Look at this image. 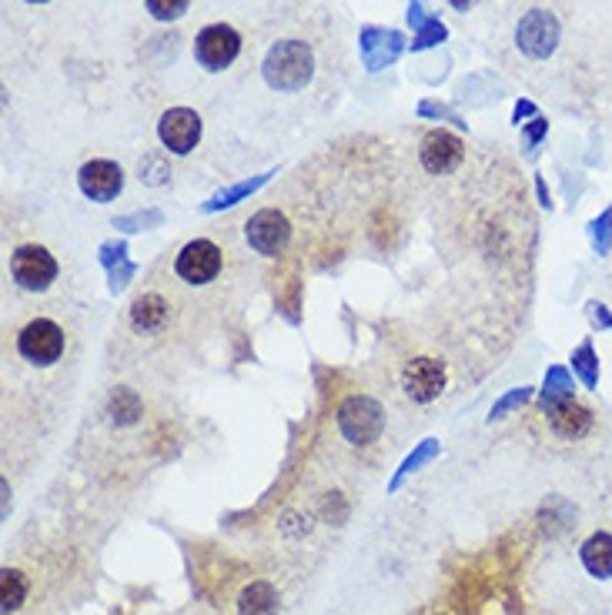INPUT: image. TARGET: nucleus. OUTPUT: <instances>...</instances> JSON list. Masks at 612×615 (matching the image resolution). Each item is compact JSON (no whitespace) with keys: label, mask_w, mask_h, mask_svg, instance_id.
I'll return each mask as SVG.
<instances>
[{"label":"nucleus","mask_w":612,"mask_h":615,"mask_svg":"<svg viewBox=\"0 0 612 615\" xmlns=\"http://www.w3.org/2000/svg\"><path fill=\"white\" fill-rule=\"evenodd\" d=\"M125 251H128V248H125V241H118V245L110 241V245H104V248H101V261H104L107 268H115V261H125Z\"/></svg>","instance_id":"nucleus-30"},{"label":"nucleus","mask_w":612,"mask_h":615,"mask_svg":"<svg viewBox=\"0 0 612 615\" xmlns=\"http://www.w3.org/2000/svg\"><path fill=\"white\" fill-rule=\"evenodd\" d=\"M362 50H365V64L372 71H381L385 64H392L402 50V34L399 31H378V27H368L362 34Z\"/></svg>","instance_id":"nucleus-14"},{"label":"nucleus","mask_w":612,"mask_h":615,"mask_svg":"<svg viewBox=\"0 0 612 615\" xmlns=\"http://www.w3.org/2000/svg\"><path fill=\"white\" fill-rule=\"evenodd\" d=\"M264 81L274 87V91H302L308 81H311V71H315V54L305 40H278L268 58H264Z\"/></svg>","instance_id":"nucleus-1"},{"label":"nucleus","mask_w":612,"mask_h":615,"mask_svg":"<svg viewBox=\"0 0 612 615\" xmlns=\"http://www.w3.org/2000/svg\"><path fill=\"white\" fill-rule=\"evenodd\" d=\"M462 157H466L462 138L442 131V128L428 131L422 138V144H419V161H422V167L428 175H452L456 167L462 164Z\"/></svg>","instance_id":"nucleus-10"},{"label":"nucleus","mask_w":612,"mask_h":615,"mask_svg":"<svg viewBox=\"0 0 612 615\" xmlns=\"http://www.w3.org/2000/svg\"><path fill=\"white\" fill-rule=\"evenodd\" d=\"M175 271L181 282L188 285H208L217 277L221 271V248L208 238H198V241H188L175 261Z\"/></svg>","instance_id":"nucleus-11"},{"label":"nucleus","mask_w":612,"mask_h":615,"mask_svg":"<svg viewBox=\"0 0 612 615\" xmlns=\"http://www.w3.org/2000/svg\"><path fill=\"white\" fill-rule=\"evenodd\" d=\"M11 274L24 292H47L58 277V261L40 245H21L11 255Z\"/></svg>","instance_id":"nucleus-4"},{"label":"nucleus","mask_w":612,"mask_h":615,"mask_svg":"<svg viewBox=\"0 0 612 615\" xmlns=\"http://www.w3.org/2000/svg\"><path fill=\"white\" fill-rule=\"evenodd\" d=\"M157 138L172 154H191L201 141V118L191 107H172L157 121Z\"/></svg>","instance_id":"nucleus-9"},{"label":"nucleus","mask_w":612,"mask_h":615,"mask_svg":"<svg viewBox=\"0 0 612 615\" xmlns=\"http://www.w3.org/2000/svg\"><path fill=\"white\" fill-rule=\"evenodd\" d=\"M445 381H449V368L445 362L432 358V355H422V358H412L405 368H402V388L405 395L419 405H428L435 402L442 391H445Z\"/></svg>","instance_id":"nucleus-6"},{"label":"nucleus","mask_w":612,"mask_h":615,"mask_svg":"<svg viewBox=\"0 0 612 615\" xmlns=\"http://www.w3.org/2000/svg\"><path fill=\"white\" fill-rule=\"evenodd\" d=\"M242 615H274L278 612V592L268 582H251L238 595Z\"/></svg>","instance_id":"nucleus-18"},{"label":"nucleus","mask_w":612,"mask_h":615,"mask_svg":"<svg viewBox=\"0 0 612 615\" xmlns=\"http://www.w3.org/2000/svg\"><path fill=\"white\" fill-rule=\"evenodd\" d=\"M545 131H549V121H545V118H536V121L526 128V144H536Z\"/></svg>","instance_id":"nucleus-33"},{"label":"nucleus","mask_w":612,"mask_h":615,"mask_svg":"<svg viewBox=\"0 0 612 615\" xmlns=\"http://www.w3.org/2000/svg\"><path fill=\"white\" fill-rule=\"evenodd\" d=\"M449 4H452L456 11H472V8L479 4V0H449Z\"/></svg>","instance_id":"nucleus-36"},{"label":"nucleus","mask_w":612,"mask_h":615,"mask_svg":"<svg viewBox=\"0 0 612 615\" xmlns=\"http://www.w3.org/2000/svg\"><path fill=\"white\" fill-rule=\"evenodd\" d=\"M545 415H549V428L563 441H579L592 431V412L586 405H579L576 399L555 405V409H545Z\"/></svg>","instance_id":"nucleus-13"},{"label":"nucleus","mask_w":612,"mask_h":615,"mask_svg":"<svg viewBox=\"0 0 612 615\" xmlns=\"http://www.w3.org/2000/svg\"><path fill=\"white\" fill-rule=\"evenodd\" d=\"M78 188L84 198L97 201V204H107V201H115L125 188V172H121V164L115 161H87L81 172H78Z\"/></svg>","instance_id":"nucleus-12"},{"label":"nucleus","mask_w":612,"mask_h":615,"mask_svg":"<svg viewBox=\"0 0 612 615\" xmlns=\"http://www.w3.org/2000/svg\"><path fill=\"white\" fill-rule=\"evenodd\" d=\"M242 54V34L228 24H211L195 40V58L204 71H225Z\"/></svg>","instance_id":"nucleus-5"},{"label":"nucleus","mask_w":612,"mask_h":615,"mask_svg":"<svg viewBox=\"0 0 612 615\" xmlns=\"http://www.w3.org/2000/svg\"><path fill=\"white\" fill-rule=\"evenodd\" d=\"M582 566L589 576L596 579H612V535L609 532H596L582 542Z\"/></svg>","instance_id":"nucleus-16"},{"label":"nucleus","mask_w":612,"mask_h":615,"mask_svg":"<svg viewBox=\"0 0 612 615\" xmlns=\"http://www.w3.org/2000/svg\"><path fill=\"white\" fill-rule=\"evenodd\" d=\"M435 456H438V441H435V438L422 441V445H419V449H415V452H412V456L405 459V465H402V472H399L396 485H399V482H402V478H405L409 472H415L419 465H425V462H428V459H435Z\"/></svg>","instance_id":"nucleus-26"},{"label":"nucleus","mask_w":612,"mask_h":615,"mask_svg":"<svg viewBox=\"0 0 612 615\" xmlns=\"http://www.w3.org/2000/svg\"><path fill=\"white\" fill-rule=\"evenodd\" d=\"M27 599V579L17 569H4L0 576V602H4V612H17Z\"/></svg>","instance_id":"nucleus-20"},{"label":"nucleus","mask_w":612,"mask_h":615,"mask_svg":"<svg viewBox=\"0 0 612 615\" xmlns=\"http://www.w3.org/2000/svg\"><path fill=\"white\" fill-rule=\"evenodd\" d=\"M592 248L599 251V255H605L609 248H612V208L609 211H602L596 221H592Z\"/></svg>","instance_id":"nucleus-25"},{"label":"nucleus","mask_w":612,"mask_h":615,"mask_svg":"<svg viewBox=\"0 0 612 615\" xmlns=\"http://www.w3.org/2000/svg\"><path fill=\"white\" fill-rule=\"evenodd\" d=\"M144 405L138 399L134 388H115L110 391V402H107V415L115 425H134L141 418Z\"/></svg>","instance_id":"nucleus-19"},{"label":"nucleus","mask_w":612,"mask_h":615,"mask_svg":"<svg viewBox=\"0 0 612 615\" xmlns=\"http://www.w3.org/2000/svg\"><path fill=\"white\" fill-rule=\"evenodd\" d=\"M569 399H576L573 371L563 368V365H552V368L545 371V385H542V391H539L542 412H545V409H555V405H563V402H569Z\"/></svg>","instance_id":"nucleus-17"},{"label":"nucleus","mask_w":612,"mask_h":615,"mask_svg":"<svg viewBox=\"0 0 612 615\" xmlns=\"http://www.w3.org/2000/svg\"><path fill=\"white\" fill-rule=\"evenodd\" d=\"M529 115H536V104H529V100H519L516 104V115H513V121L519 125L522 118H529Z\"/></svg>","instance_id":"nucleus-35"},{"label":"nucleus","mask_w":612,"mask_h":615,"mask_svg":"<svg viewBox=\"0 0 612 615\" xmlns=\"http://www.w3.org/2000/svg\"><path fill=\"white\" fill-rule=\"evenodd\" d=\"M529 399H532V388H513L506 399H498V402L492 405V415H489V418H492V422H495V418H506L509 412L522 409Z\"/></svg>","instance_id":"nucleus-24"},{"label":"nucleus","mask_w":612,"mask_h":615,"mask_svg":"<svg viewBox=\"0 0 612 615\" xmlns=\"http://www.w3.org/2000/svg\"><path fill=\"white\" fill-rule=\"evenodd\" d=\"M17 352L24 362L31 365H54L61 355H64V331L58 321H50V318H34L21 328L17 334Z\"/></svg>","instance_id":"nucleus-3"},{"label":"nucleus","mask_w":612,"mask_h":615,"mask_svg":"<svg viewBox=\"0 0 612 615\" xmlns=\"http://www.w3.org/2000/svg\"><path fill=\"white\" fill-rule=\"evenodd\" d=\"M516 44L526 58L545 61L555 50V44H560V21H555L549 11H529L516 27Z\"/></svg>","instance_id":"nucleus-8"},{"label":"nucleus","mask_w":612,"mask_h":615,"mask_svg":"<svg viewBox=\"0 0 612 615\" xmlns=\"http://www.w3.org/2000/svg\"><path fill=\"white\" fill-rule=\"evenodd\" d=\"M245 238L248 245L264 255V258H274V255H282L289 248V238H292V225H289V217L282 211H274V208H264L258 211L248 225H245Z\"/></svg>","instance_id":"nucleus-7"},{"label":"nucleus","mask_w":612,"mask_h":615,"mask_svg":"<svg viewBox=\"0 0 612 615\" xmlns=\"http://www.w3.org/2000/svg\"><path fill=\"white\" fill-rule=\"evenodd\" d=\"M409 24L415 27V31H422L428 21L422 17V4H419V0H412V8H409Z\"/></svg>","instance_id":"nucleus-34"},{"label":"nucleus","mask_w":612,"mask_h":615,"mask_svg":"<svg viewBox=\"0 0 612 615\" xmlns=\"http://www.w3.org/2000/svg\"><path fill=\"white\" fill-rule=\"evenodd\" d=\"M188 4L191 0H148V14L154 17V21H178V17H185V11H188Z\"/></svg>","instance_id":"nucleus-23"},{"label":"nucleus","mask_w":612,"mask_h":615,"mask_svg":"<svg viewBox=\"0 0 612 615\" xmlns=\"http://www.w3.org/2000/svg\"><path fill=\"white\" fill-rule=\"evenodd\" d=\"M141 181H148V185H164V181H168V167H164V161L144 157L141 161Z\"/></svg>","instance_id":"nucleus-28"},{"label":"nucleus","mask_w":612,"mask_h":615,"mask_svg":"<svg viewBox=\"0 0 612 615\" xmlns=\"http://www.w3.org/2000/svg\"><path fill=\"white\" fill-rule=\"evenodd\" d=\"M589 318H592V324L596 328H605V331H612V315H609V308L605 305H589Z\"/></svg>","instance_id":"nucleus-31"},{"label":"nucleus","mask_w":612,"mask_h":615,"mask_svg":"<svg viewBox=\"0 0 612 615\" xmlns=\"http://www.w3.org/2000/svg\"><path fill=\"white\" fill-rule=\"evenodd\" d=\"M172 305L164 301L161 295H141L134 305H131V324H134V331H141V334H151V331H161L164 324H168V311Z\"/></svg>","instance_id":"nucleus-15"},{"label":"nucleus","mask_w":612,"mask_h":615,"mask_svg":"<svg viewBox=\"0 0 612 615\" xmlns=\"http://www.w3.org/2000/svg\"><path fill=\"white\" fill-rule=\"evenodd\" d=\"M573 371L579 375V381L586 385V388H596L599 385V358H596V348H592V342H582L576 352H573Z\"/></svg>","instance_id":"nucleus-22"},{"label":"nucleus","mask_w":612,"mask_h":615,"mask_svg":"<svg viewBox=\"0 0 612 615\" xmlns=\"http://www.w3.org/2000/svg\"><path fill=\"white\" fill-rule=\"evenodd\" d=\"M419 110H422L425 118H449V121H456V125H466V121H459V118L452 115L449 107H438V104H428V100H425V104H422Z\"/></svg>","instance_id":"nucleus-32"},{"label":"nucleus","mask_w":612,"mask_h":615,"mask_svg":"<svg viewBox=\"0 0 612 615\" xmlns=\"http://www.w3.org/2000/svg\"><path fill=\"white\" fill-rule=\"evenodd\" d=\"M339 431L352 445H372L385 431V409L368 395H349L339 405Z\"/></svg>","instance_id":"nucleus-2"},{"label":"nucleus","mask_w":612,"mask_h":615,"mask_svg":"<svg viewBox=\"0 0 612 615\" xmlns=\"http://www.w3.org/2000/svg\"><path fill=\"white\" fill-rule=\"evenodd\" d=\"M161 211H144V214H128V217H118L115 221V228H121V232H144V228H151V225H161Z\"/></svg>","instance_id":"nucleus-27"},{"label":"nucleus","mask_w":612,"mask_h":615,"mask_svg":"<svg viewBox=\"0 0 612 615\" xmlns=\"http://www.w3.org/2000/svg\"><path fill=\"white\" fill-rule=\"evenodd\" d=\"M31 4H44V0H31Z\"/></svg>","instance_id":"nucleus-37"},{"label":"nucleus","mask_w":612,"mask_h":615,"mask_svg":"<svg viewBox=\"0 0 612 615\" xmlns=\"http://www.w3.org/2000/svg\"><path fill=\"white\" fill-rule=\"evenodd\" d=\"M271 181V175H258V178H251V181H242V185H235V188H228V191H217L208 204H204V211H221V208H232V204H238L242 198H248V194H255L258 188H264Z\"/></svg>","instance_id":"nucleus-21"},{"label":"nucleus","mask_w":612,"mask_h":615,"mask_svg":"<svg viewBox=\"0 0 612 615\" xmlns=\"http://www.w3.org/2000/svg\"><path fill=\"white\" fill-rule=\"evenodd\" d=\"M438 40H445V27L438 24V21H428L422 31H419V37L412 40V50H425V47H435Z\"/></svg>","instance_id":"nucleus-29"}]
</instances>
